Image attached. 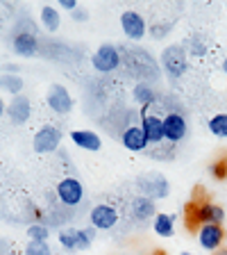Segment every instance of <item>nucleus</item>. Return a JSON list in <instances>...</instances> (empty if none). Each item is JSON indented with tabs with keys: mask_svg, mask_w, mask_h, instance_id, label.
I'll use <instances>...</instances> for the list:
<instances>
[{
	"mask_svg": "<svg viewBox=\"0 0 227 255\" xmlns=\"http://www.w3.org/2000/svg\"><path fill=\"white\" fill-rule=\"evenodd\" d=\"M207 53V46L198 39H191V55H196V57H202Z\"/></svg>",
	"mask_w": 227,
	"mask_h": 255,
	"instance_id": "bb28decb",
	"label": "nucleus"
},
{
	"mask_svg": "<svg viewBox=\"0 0 227 255\" xmlns=\"http://www.w3.org/2000/svg\"><path fill=\"white\" fill-rule=\"evenodd\" d=\"M71 18H73V21H77V23H84L86 18H89V14H86V11L79 7V9H75L73 14H71Z\"/></svg>",
	"mask_w": 227,
	"mask_h": 255,
	"instance_id": "c85d7f7f",
	"label": "nucleus"
},
{
	"mask_svg": "<svg viewBox=\"0 0 227 255\" xmlns=\"http://www.w3.org/2000/svg\"><path fill=\"white\" fill-rule=\"evenodd\" d=\"M0 89H2V91H9V94H14V96H21L23 80L18 78V75H11V73L0 75Z\"/></svg>",
	"mask_w": 227,
	"mask_h": 255,
	"instance_id": "4be33fe9",
	"label": "nucleus"
},
{
	"mask_svg": "<svg viewBox=\"0 0 227 255\" xmlns=\"http://www.w3.org/2000/svg\"><path fill=\"white\" fill-rule=\"evenodd\" d=\"M189 214H191V223H198V228H200V226H207V223L223 226V221L227 219L225 217V207L218 205V203H212V201L191 203Z\"/></svg>",
	"mask_w": 227,
	"mask_h": 255,
	"instance_id": "f03ea898",
	"label": "nucleus"
},
{
	"mask_svg": "<svg viewBox=\"0 0 227 255\" xmlns=\"http://www.w3.org/2000/svg\"><path fill=\"white\" fill-rule=\"evenodd\" d=\"M57 9H66V11H71V14H73L75 9H79V2H77V0H59Z\"/></svg>",
	"mask_w": 227,
	"mask_h": 255,
	"instance_id": "cd10ccee",
	"label": "nucleus"
},
{
	"mask_svg": "<svg viewBox=\"0 0 227 255\" xmlns=\"http://www.w3.org/2000/svg\"><path fill=\"white\" fill-rule=\"evenodd\" d=\"M227 239V233L223 230V226H214V223H207L198 228V242H200L202 249L207 251H218L223 249V242Z\"/></svg>",
	"mask_w": 227,
	"mask_h": 255,
	"instance_id": "1a4fd4ad",
	"label": "nucleus"
},
{
	"mask_svg": "<svg viewBox=\"0 0 227 255\" xmlns=\"http://www.w3.org/2000/svg\"><path fill=\"white\" fill-rule=\"evenodd\" d=\"M71 139H73V143L77 148L91 150V153L102 148V139L95 132H91V130H73V132H71Z\"/></svg>",
	"mask_w": 227,
	"mask_h": 255,
	"instance_id": "f3484780",
	"label": "nucleus"
},
{
	"mask_svg": "<svg viewBox=\"0 0 227 255\" xmlns=\"http://www.w3.org/2000/svg\"><path fill=\"white\" fill-rule=\"evenodd\" d=\"M121 143L125 146L127 150H134V153H141V150L148 148V139L143 134L141 126H130L123 130L121 134Z\"/></svg>",
	"mask_w": 227,
	"mask_h": 255,
	"instance_id": "4468645a",
	"label": "nucleus"
},
{
	"mask_svg": "<svg viewBox=\"0 0 227 255\" xmlns=\"http://www.w3.org/2000/svg\"><path fill=\"white\" fill-rule=\"evenodd\" d=\"M189 132V126H186V119L184 114L180 112H170L164 117V139L170 143H177L186 137Z\"/></svg>",
	"mask_w": 227,
	"mask_h": 255,
	"instance_id": "423d86ee",
	"label": "nucleus"
},
{
	"mask_svg": "<svg viewBox=\"0 0 227 255\" xmlns=\"http://www.w3.org/2000/svg\"><path fill=\"white\" fill-rule=\"evenodd\" d=\"M118 223V212L111 205H95L91 210V226L95 230H111Z\"/></svg>",
	"mask_w": 227,
	"mask_h": 255,
	"instance_id": "9b49d317",
	"label": "nucleus"
},
{
	"mask_svg": "<svg viewBox=\"0 0 227 255\" xmlns=\"http://www.w3.org/2000/svg\"><path fill=\"white\" fill-rule=\"evenodd\" d=\"M7 114H9L11 123H16V126L25 123L27 119H30V114H32L30 101H27L23 94L21 96H14V98H11V103L7 105Z\"/></svg>",
	"mask_w": 227,
	"mask_h": 255,
	"instance_id": "dca6fc26",
	"label": "nucleus"
},
{
	"mask_svg": "<svg viewBox=\"0 0 227 255\" xmlns=\"http://www.w3.org/2000/svg\"><path fill=\"white\" fill-rule=\"evenodd\" d=\"M48 107L55 112V114H69L71 110H73V98H71L69 89L64 85H53L50 89H48Z\"/></svg>",
	"mask_w": 227,
	"mask_h": 255,
	"instance_id": "9d476101",
	"label": "nucleus"
},
{
	"mask_svg": "<svg viewBox=\"0 0 227 255\" xmlns=\"http://www.w3.org/2000/svg\"><path fill=\"white\" fill-rule=\"evenodd\" d=\"M95 237V228H66L59 233V244L66 251H84Z\"/></svg>",
	"mask_w": 227,
	"mask_h": 255,
	"instance_id": "20e7f679",
	"label": "nucleus"
},
{
	"mask_svg": "<svg viewBox=\"0 0 227 255\" xmlns=\"http://www.w3.org/2000/svg\"><path fill=\"white\" fill-rule=\"evenodd\" d=\"M132 96H134V101H137L141 107H146V110L157 101V94H154V89L148 85V82H139V85L132 89Z\"/></svg>",
	"mask_w": 227,
	"mask_h": 255,
	"instance_id": "412c9836",
	"label": "nucleus"
},
{
	"mask_svg": "<svg viewBox=\"0 0 227 255\" xmlns=\"http://www.w3.org/2000/svg\"><path fill=\"white\" fill-rule=\"evenodd\" d=\"M214 255H227V249H218V251H216V253H214Z\"/></svg>",
	"mask_w": 227,
	"mask_h": 255,
	"instance_id": "7c9ffc66",
	"label": "nucleus"
},
{
	"mask_svg": "<svg viewBox=\"0 0 227 255\" xmlns=\"http://www.w3.org/2000/svg\"><path fill=\"white\" fill-rule=\"evenodd\" d=\"M41 25L46 27L48 32H57L59 25H62V16H59V9L55 5H43L41 7Z\"/></svg>",
	"mask_w": 227,
	"mask_h": 255,
	"instance_id": "aec40b11",
	"label": "nucleus"
},
{
	"mask_svg": "<svg viewBox=\"0 0 227 255\" xmlns=\"http://www.w3.org/2000/svg\"><path fill=\"white\" fill-rule=\"evenodd\" d=\"M27 237H30L32 242H48L50 230H48V226H43V223H32L30 228H27Z\"/></svg>",
	"mask_w": 227,
	"mask_h": 255,
	"instance_id": "b1692460",
	"label": "nucleus"
},
{
	"mask_svg": "<svg viewBox=\"0 0 227 255\" xmlns=\"http://www.w3.org/2000/svg\"><path fill=\"white\" fill-rule=\"evenodd\" d=\"M5 110H7V105L2 101H0V117H2V114H5Z\"/></svg>",
	"mask_w": 227,
	"mask_h": 255,
	"instance_id": "c756f323",
	"label": "nucleus"
},
{
	"mask_svg": "<svg viewBox=\"0 0 227 255\" xmlns=\"http://www.w3.org/2000/svg\"><path fill=\"white\" fill-rule=\"evenodd\" d=\"M180 255H193V253H189V251H184V253H180Z\"/></svg>",
	"mask_w": 227,
	"mask_h": 255,
	"instance_id": "473e14b6",
	"label": "nucleus"
},
{
	"mask_svg": "<svg viewBox=\"0 0 227 255\" xmlns=\"http://www.w3.org/2000/svg\"><path fill=\"white\" fill-rule=\"evenodd\" d=\"M189 50L180 43H173V46L164 48L161 53V66H164L166 75L170 80H180L186 73V66H189Z\"/></svg>",
	"mask_w": 227,
	"mask_h": 255,
	"instance_id": "f257e3e1",
	"label": "nucleus"
},
{
	"mask_svg": "<svg viewBox=\"0 0 227 255\" xmlns=\"http://www.w3.org/2000/svg\"><path fill=\"white\" fill-rule=\"evenodd\" d=\"M152 228L159 237H173L175 235V214H157L152 221Z\"/></svg>",
	"mask_w": 227,
	"mask_h": 255,
	"instance_id": "6ab92c4d",
	"label": "nucleus"
},
{
	"mask_svg": "<svg viewBox=\"0 0 227 255\" xmlns=\"http://www.w3.org/2000/svg\"><path fill=\"white\" fill-rule=\"evenodd\" d=\"M139 189H141V196L146 198H164L168 196V180L166 178H161V175H157L154 180H146V178H141V180L137 182Z\"/></svg>",
	"mask_w": 227,
	"mask_h": 255,
	"instance_id": "2eb2a0df",
	"label": "nucleus"
},
{
	"mask_svg": "<svg viewBox=\"0 0 227 255\" xmlns=\"http://www.w3.org/2000/svg\"><path fill=\"white\" fill-rule=\"evenodd\" d=\"M132 217L139 219V221H146L150 217H157V207H154L152 198H146V196H137L132 201Z\"/></svg>",
	"mask_w": 227,
	"mask_h": 255,
	"instance_id": "a211bd4d",
	"label": "nucleus"
},
{
	"mask_svg": "<svg viewBox=\"0 0 227 255\" xmlns=\"http://www.w3.org/2000/svg\"><path fill=\"white\" fill-rule=\"evenodd\" d=\"M25 255H50V246L48 242H27L25 246Z\"/></svg>",
	"mask_w": 227,
	"mask_h": 255,
	"instance_id": "393cba45",
	"label": "nucleus"
},
{
	"mask_svg": "<svg viewBox=\"0 0 227 255\" xmlns=\"http://www.w3.org/2000/svg\"><path fill=\"white\" fill-rule=\"evenodd\" d=\"M139 126H141L148 143L164 141V119L154 117V114H146V117H141V123H139Z\"/></svg>",
	"mask_w": 227,
	"mask_h": 255,
	"instance_id": "ddd939ff",
	"label": "nucleus"
},
{
	"mask_svg": "<svg viewBox=\"0 0 227 255\" xmlns=\"http://www.w3.org/2000/svg\"><path fill=\"white\" fill-rule=\"evenodd\" d=\"M57 198L69 207H75L82 203L84 198V189H82V182L77 178H64L57 182Z\"/></svg>",
	"mask_w": 227,
	"mask_h": 255,
	"instance_id": "39448f33",
	"label": "nucleus"
},
{
	"mask_svg": "<svg viewBox=\"0 0 227 255\" xmlns=\"http://www.w3.org/2000/svg\"><path fill=\"white\" fill-rule=\"evenodd\" d=\"M121 27H123V32H125V37L132 39V41L143 39L146 37V30H148L146 18H143L139 11H132V9H127L121 14Z\"/></svg>",
	"mask_w": 227,
	"mask_h": 255,
	"instance_id": "0eeeda50",
	"label": "nucleus"
},
{
	"mask_svg": "<svg viewBox=\"0 0 227 255\" xmlns=\"http://www.w3.org/2000/svg\"><path fill=\"white\" fill-rule=\"evenodd\" d=\"M11 48L21 57H34L39 50V39L34 32H16L11 39Z\"/></svg>",
	"mask_w": 227,
	"mask_h": 255,
	"instance_id": "f8f14e48",
	"label": "nucleus"
},
{
	"mask_svg": "<svg viewBox=\"0 0 227 255\" xmlns=\"http://www.w3.org/2000/svg\"><path fill=\"white\" fill-rule=\"evenodd\" d=\"M209 132L218 139H227V114H216L209 119Z\"/></svg>",
	"mask_w": 227,
	"mask_h": 255,
	"instance_id": "5701e85b",
	"label": "nucleus"
},
{
	"mask_svg": "<svg viewBox=\"0 0 227 255\" xmlns=\"http://www.w3.org/2000/svg\"><path fill=\"white\" fill-rule=\"evenodd\" d=\"M62 143V130L55 126H43L37 134H34V150L37 153H53Z\"/></svg>",
	"mask_w": 227,
	"mask_h": 255,
	"instance_id": "6e6552de",
	"label": "nucleus"
},
{
	"mask_svg": "<svg viewBox=\"0 0 227 255\" xmlns=\"http://www.w3.org/2000/svg\"><path fill=\"white\" fill-rule=\"evenodd\" d=\"M212 175L218 178V180H225L227 178V162H216V164L212 166Z\"/></svg>",
	"mask_w": 227,
	"mask_h": 255,
	"instance_id": "a878e982",
	"label": "nucleus"
},
{
	"mask_svg": "<svg viewBox=\"0 0 227 255\" xmlns=\"http://www.w3.org/2000/svg\"><path fill=\"white\" fill-rule=\"evenodd\" d=\"M91 64H93V69L100 71V73H111V71H116L123 64L121 48L114 46V43H102V46L93 53Z\"/></svg>",
	"mask_w": 227,
	"mask_h": 255,
	"instance_id": "7ed1b4c3",
	"label": "nucleus"
},
{
	"mask_svg": "<svg viewBox=\"0 0 227 255\" xmlns=\"http://www.w3.org/2000/svg\"><path fill=\"white\" fill-rule=\"evenodd\" d=\"M223 71H225V75H227V57H225V62H223Z\"/></svg>",
	"mask_w": 227,
	"mask_h": 255,
	"instance_id": "2f4dec72",
	"label": "nucleus"
}]
</instances>
